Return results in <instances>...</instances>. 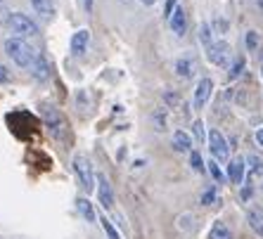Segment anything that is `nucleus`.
Instances as JSON below:
<instances>
[{
	"mask_svg": "<svg viewBox=\"0 0 263 239\" xmlns=\"http://www.w3.org/2000/svg\"><path fill=\"white\" fill-rule=\"evenodd\" d=\"M5 52L12 57V62L17 64V67H24V69H31L38 59V55L24 43V41H22V38H7L5 41Z\"/></svg>",
	"mask_w": 263,
	"mask_h": 239,
	"instance_id": "nucleus-1",
	"label": "nucleus"
},
{
	"mask_svg": "<svg viewBox=\"0 0 263 239\" xmlns=\"http://www.w3.org/2000/svg\"><path fill=\"white\" fill-rule=\"evenodd\" d=\"M71 164H73V173H76V180H79V185L86 192H90L92 187H95V183H98L95 173H92L90 159H88V156H83V154H76Z\"/></svg>",
	"mask_w": 263,
	"mask_h": 239,
	"instance_id": "nucleus-2",
	"label": "nucleus"
},
{
	"mask_svg": "<svg viewBox=\"0 0 263 239\" xmlns=\"http://www.w3.org/2000/svg\"><path fill=\"white\" fill-rule=\"evenodd\" d=\"M41 114H43L45 123H48L50 135H52V137H57V140H64V137H67V133H69L67 118L62 116V114L55 109V107H48V105L41 107Z\"/></svg>",
	"mask_w": 263,
	"mask_h": 239,
	"instance_id": "nucleus-3",
	"label": "nucleus"
},
{
	"mask_svg": "<svg viewBox=\"0 0 263 239\" xmlns=\"http://www.w3.org/2000/svg\"><path fill=\"white\" fill-rule=\"evenodd\" d=\"M7 26L12 29V33L24 36V38L26 36H36V33H38L36 22H31V17H26V14H22V12H12V14H10Z\"/></svg>",
	"mask_w": 263,
	"mask_h": 239,
	"instance_id": "nucleus-4",
	"label": "nucleus"
},
{
	"mask_svg": "<svg viewBox=\"0 0 263 239\" xmlns=\"http://www.w3.org/2000/svg\"><path fill=\"white\" fill-rule=\"evenodd\" d=\"M209 152L214 154L216 161H228V156H230L228 140L220 135V130H209Z\"/></svg>",
	"mask_w": 263,
	"mask_h": 239,
	"instance_id": "nucleus-5",
	"label": "nucleus"
},
{
	"mask_svg": "<svg viewBox=\"0 0 263 239\" xmlns=\"http://www.w3.org/2000/svg\"><path fill=\"white\" fill-rule=\"evenodd\" d=\"M206 59L216 67H226L228 59H230V45L226 41H214V43L206 48Z\"/></svg>",
	"mask_w": 263,
	"mask_h": 239,
	"instance_id": "nucleus-6",
	"label": "nucleus"
},
{
	"mask_svg": "<svg viewBox=\"0 0 263 239\" xmlns=\"http://www.w3.org/2000/svg\"><path fill=\"white\" fill-rule=\"evenodd\" d=\"M211 92H214V81L211 78H202L199 83H197V88H195V109H202V107L206 105L209 97H211Z\"/></svg>",
	"mask_w": 263,
	"mask_h": 239,
	"instance_id": "nucleus-7",
	"label": "nucleus"
},
{
	"mask_svg": "<svg viewBox=\"0 0 263 239\" xmlns=\"http://www.w3.org/2000/svg\"><path fill=\"white\" fill-rule=\"evenodd\" d=\"M245 173H247V159H242V156H237V159L228 164V180L233 185H242Z\"/></svg>",
	"mask_w": 263,
	"mask_h": 239,
	"instance_id": "nucleus-8",
	"label": "nucleus"
},
{
	"mask_svg": "<svg viewBox=\"0 0 263 239\" xmlns=\"http://www.w3.org/2000/svg\"><path fill=\"white\" fill-rule=\"evenodd\" d=\"M98 196H100V204L107 211L114 206V192H111V185L104 175H98Z\"/></svg>",
	"mask_w": 263,
	"mask_h": 239,
	"instance_id": "nucleus-9",
	"label": "nucleus"
},
{
	"mask_svg": "<svg viewBox=\"0 0 263 239\" xmlns=\"http://www.w3.org/2000/svg\"><path fill=\"white\" fill-rule=\"evenodd\" d=\"M88 41H90V31H88V29L76 31V33H73V38H71V55H76V57L86 55Z\"/></svg>",
	"mask_w": 263,
	"mask_h": 239,
	"instance_id": "nucleus-10",
	"label": "nucleus"
},
{
	"mask_svg": "<svg viewBox=\"0 0 263 239\" xmlns=\"http://www.w3.org/2000/svg\"><path fill=\"white\" fill-rule=\"evenodd\" d=\"M168 24H171V29H173L176 36H185V31H187V14H185L183 7H176V12L171 14Z\"/></svg>",
	"mask_w": 263,
	"mask_h": 239,
	"instance_id": "nucleus-11",
	"label": "nucleus"
},
{
	"mask_svg": "<svg viewBox=\"0 0 263 239\" xmlns=\"http://www.w3.org/2000/svg\"><path fill=\"white\" fill-rule=\"evenodd\" d=\"M247 223H249V227L258 234V237H263V209L251 206V209L247 211Z\"/></svg>",
	"mask_w": 263,
	"mask_h": 239,
	"instance_id": "nucleus-12",
	"label": "nucleus"
},
{
	"mask_svg": "<svg viewBox=\"0 0 263 239\" xmlns=\"http://www.w3.org/2000/svg\"><path fill=\"white\" fill-rule=\"evenodd\" d=\"M171 145L176 152H192V137L185 133V130H176V133H173Z\"/></svg>",
	"mask_w": 263,
	"mask_h": 239,
	"instance_id": "nucleus-13",
	"label": "nucleus"
},
{
	"mask_svg": "<svg viewBox=\"0 0 263 239\" xmlns=\"http://www.w3.org/2000/svg\"><path fill=\"white\" fill-rule=\"evenodd\" d=\"M209 239H233V232H230V227L226 223L216 221L211 225V230H209Z\"/></svg>",
	"mask_w": 263,
	"mask_h": 239,
	"instance_id": "nucleus-14",
	"label": "nucleus"
},
{
	"mask_svg": "<svg viewBox=\"0 0 263 239\" xmlns=\"http://www.w3.org/2000/svg\"><path fill=\"white\" fill-rule=\"evenodd\" d=\"M76 209L81 211V215H83L88 223H95V211H92L90 199H86V196H79V199H76Z\"/></svg>",
	"mask_w": 263,
	"mask_h": 239,
	"instance_id": "nucleus-15",
	"label": "nucleus"
},
{
	"mask_svg": "<svg viewBox=\"0 0 263 239\" xmlns=\"http://www.w3.org/2000/svg\"><path fill=\"white\" fill-rule=\"evenodd\" d=\"M31 5L41 17H52L55 14V3L52 0H31Z\"/></svg>",
	"mask_w": 263,
	"mask_h": 239,
	"instance_id": "nucleus-16",
	"label": "nucleus"
},
{
	"mask_svg": "<svg viewBox=\"0 0 263 239\" xmlns=\"http://www.w3.org/2000/svg\"><path fill=\"white\" fill-rule=\"evenodd\" d=\"M247 164H249V180L263 178V159H258V156H249Z\"/></svg>",
	"mask_w": 263,
	"mask_h": 239,
	"instance_id": "nucleus-17",
	"label": "nucleus"
},
{
	"mask_svg": "<svg viewBox=\"0 0 263 239\" xmlns=\"http://www.w3.org/2000/svg\"><path fill=\"white\" fill-rule=\"evenodd\" d=\"M176 71L180 78H190L192 76V59H187V57H183V59L176 62Z\"/></svg>",
	"mask_w": 263,
	"mask_h": 239,
	"instance_id": "nucleus-18",
	"label": "nucleus"
},
{
	"mask_svg": "<svg viewBox=\"0 0 263 239\" xmlns=\"http://www.w3.org/2000/svg\"><path fill=\"white\" fill-rule=\"evenodd\" d=\"M31 74L36 76L38 81H45V78H48V64H45L43 57H38V59H36V64L31 67Z\"/></svg>",
	"mask_w": 263,
	"mask_h": 239,
	"instance_id": "nucleus-19",
	"label": "nucleus"
},
{
	"mask_svg": "<svg viewBox=\"0 0 263 239\" xmlns=\"http://www.w3.org/2000/svg\"><path fill=\"white\" fill-rule=\"evenodd\" d=\"M206 171L211 173V178H214L216 183H223V180H226V175H223V171H220V166H218V161L216 159H211L206 164Z\"/></svg>",
	"mask_w": 263,
	"mask_h": 239,
	"instance_id": "nucleus-20",
	"label": "nucleus"
},
{
	"mask_svg": "<svg viewBox=\"0 0 263 239\" xmlns=\"http://www.w3.org/2000/svg\"><path fill=\"white\" fill-rule=\"evenodd\" d=\"M211 33H214V31H211V26H209V24L199 26V41H202L204 48H209V45L214 43V36H211Z\"/></svg>",
	"mask_w": 263,
	"mask_h": 239,
	"instance_id": "nucleus-21",
	"label": "nucleus"
},
{
	"mask_svg": "<svg viewBox=\"0 0 263 239\" xmlns=\"http://www.w3.org/2000/svg\"><path fill=\"white\" fill-rule=\"evenodd\" d=\"M190 166H192V171H197V173L206 171V164L202 161V154L199 152H190Z\"/></svg>",
	"mask_w": 263,
	"mask_h": 239,
	"instance_id": "nucleus-22",
	"label": "nucleus"
},
{
	"mask_svg": "<svg viewBox=\"0 0 263 239\" xmlns=\"http://www.w3.org/2000/svg\"><path fill=\"white\" fill-rule=\"evenodd\" d=\"M242 69H245V57H235L233 67H230V71H228V76H230V78H237V76L242 74Z\"/></svg>",
	"mask_w": 263,
	"mask_h": 239,
	"instance_id": "nucleus-23",
	"label": "nucleus"
},
{
	"mask_svg": "<svg viewBox=\"0 0 263 239\" xmlns=\"http://www.w3.org/2000/svg\"><path fill=\"white\" fill-rule=\"evenodd\" d=\"M214 202H216V187H214V185H209L206 190L202 192V204H204V206H211Z\"/></svg>",
	"mask_w": 263,
	"mask_h": 239,
	"instance_id": "nucleus-24",
	"label": "nucleus"
},
{
	"mask_svg": "<svg viewBox=\"0 0 263 239\" xmlns=\"http://www.w3.org/2000/svg\"><path fill=\"white\" fill-rule=\"evenodd\" d=\"M102 227H104V234H107V239H121V237H119V232H117V227L111 225L107 218H102Z\"/></svg>",
	"mask_w": 263,
	"mask_h": 239,
	"instance_id": "nucleus-25",
	"label": "nucleus"
},
{
	"mask_svg": "<svg viewBox=\"0 0 263 239\" xmlns=\"http://www.w3.org/2000/svg\"><path fill=\"white\" fill-rule=\"evenodd\" d=\"M192 133H195V137H197V140H199V142L204 140V123L199 121V118H197V121L192 123Z\"/></svg>",
	"mask_w": 263,
	"mask_h": 239,
	"instance_id": "nucleus-26",
	"label": "nucleus"
},
{
	"mask_svg": "<svg viewBox=\"0 0 263 239\" xmlns=\"http://www.w3.org/2000/svg\"><path fill=\"white\" fill-rule=\"evenodd\" d=\"M256 45H258L256 31H249V33H247V48H249V50H256Z\"/></svg>",
	"mask_w": 263,
	"mask_h": 239,
	"instance_id": "nucleus-27",
	"label": "nucleus"
},
{
	"mask_svg": "<svg viewBox=\"0 0 263 239\" xmlns=\"http://www.w3.org/2000/svg\"><path fill=\"white\" fill-rule=\"evenodd\" d=\"M176 7H178V0H166V7H164V14L168 19H171V14L176 12Z\"/></svg>",
	"mask_w": 263,
	"mask_h": 239,
	"instance_id": "nucleus-28",
	"label": "nucleus"
},
{
	"mask_svg": "<svg viewBox=\"0 0 263 239\" xmlns=\"http://www.w3.org/2000/svg\"><path fill=\"white\" fill-rule=\"evenodd\" d=\"M7 78H10V74H7V69H5V67H0V83H5Z\"/></svg>",
	"mask_w": 263,
	"mask_h": 239,
	"instance_id": "nucleus-29",
	"label": "nucleus"
},
{
	"mask_svg": "<svg viewBox=\"0 0 263 239\" xmlns=\"http://www.w3.org/2000/svg\"><path fill=\"white\" fill-rule=\"evenodd\" d=\"M81 7H83L86 12H90V10H92V0H81Z\"/></svg>",
	"mask_w": 263,
	"mask_h": 239,
	"instance_id": "nucleus-30",
	"label": "nucleus"
},
{
	"mask_svg": "<svg viewBox=\"0 0 263 239\" xmlns=\"http://www.w3.org/2000/svg\"><path fill=\"white\" fill-rule=\"evenodd\" d=\"M251 192H254V190H251V185H249V187H245V190H242V199H249Z\"/></svg>",
	"mask_w": 263,
	"mask_h": 239,
	"instance_id": "nucleus-31",
	"label": "nucleus"
},
{
	"mask_svg": "<svg viewBox=\"0 0 263 239\" xmlns=\"http://www.w3.org/2000/svg\"><path fill=\"white\" fill-rule=\"evenodd\" d=\"M256 142L263 147V128H258V130H256Z\"/></svg>",
	"mask_w": 263,
	"mask_h": 239,
	"instance_id": "nucleus-32",
	"label": "nucleus"
},
{
	"mask_svg": "<svg viewBox=\"0 0 263 239\" xmlns=\"http://www.w3.org/2000/svg\"><path fill=\"white\" fill-rule=\"evenodd\" d=\"M142 3H145V5H152V3H154V0H142Z\"/></svg>",
	"mask_w": 263,
	"mask_h": 239,
	"instance_id": "nucleus-33",
	"label": "nucleus"
}]
</instances>
